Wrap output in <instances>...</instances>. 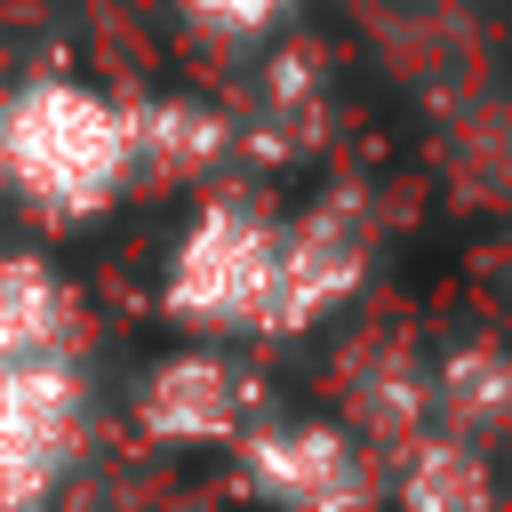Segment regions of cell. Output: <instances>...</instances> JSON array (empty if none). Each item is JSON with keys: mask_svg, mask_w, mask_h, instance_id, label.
Returning a JSON list of instances; mask_svg holds the SVG:
<instances>
[{"mask_svg": "<svg viewBox=\"0 0 512 512\" xmlns=\"http://www.w3.org/2000/svg\"><path fill=\"white\" fill-rule=\"evenodd\" d=\"M136 184V96H112L80 72L0 80V208L40 232H72L112 216Z\"/></svg>", "mask_w": 512, "mask_h": 512, "instance_id": "obj_1", "label": "cell"}, {"mask_svg": "<svg viewBox=\"0 0 512 512\" xmlns=\"http://www.w3.org/2000/svg\"><path fill=\"white\" fill-rule=\"evenodd\" d=\"M280 280V208L248 184H208L160 256V320L192 344H264Z\"/></svg>", "mask_w": 512, "mask_h": 512, "instance_id": "obj_2", "label": "cell"}, {"mask_svg": "<svg viewBox=\"0 0 512 512\" xmlns=\"http://www.w3.org/2000/svg\"><path fill=\"white\" fill-rule=\"evenodd\" d=\"M264 368L248 344H168L128 384V424L152 448H240L264 424Z\"/></svg>", "mask_w": 512, "mask_h": 512, "instance_id": "obj_3", "label": "cell"}, {"mask_svg": "<svg viewBox=\"0 0 512 512\" xmlns=\"http://www.w3.org/2000/svg\"><path fill=\"white\" fill-rule=\"evenodd\" d=\"M368 264H376V216H368V200L352 184H328L304 208H280V280H272L264 344L328 328L360 296Z\"/></svg>", "mask_w": 512, "mask_h": 512, "instance_id": "obj_4", "label": "cell"}, {"mask_svg": "<svg viewBox=\"0 0 512 512\" xmlns=\"http://www.w3.org/2000/svg\"><path fill=\"white\" fill-rule=\"evenodd\" d=\"M96 432L88 368H16L0 360V512H48Z\"/></svg>", "mask_w": 512, "mask_h": 512, "instance_id": "obj_5", "label": "cell"}, {"mask_svg": "<svg viewBox=\"0 0 512 512\" xmlns=\"http://www.w3.org/2000/svg\"><path fill=\"white\" fill-rule=\"evenodd\" d=\"M232 472L264 512H376L384 504V464L336 416H264L232 448Z\"/></svg>", "mask_w": 512, "mask_h": 512, "instance_id": "obj_6", "label": "cell"}, {"mask_svg": "<svg viewBox=\"0 0 512 512\" xmlns=\"http://www.w3.org/2000/svg\"><path fill=\"white\" fill-rule=\"evenodd\" d=\"M88 304L80 280L40 240H0V360L16 368H80Z\"/></svg>", "mask_w": 512, "mask_h": 512, "instance_id": "obj_7", "label": "cell"}, {"mask_svg": "<svg viewBox=\"0 0 512 512\" xmlns=\"http://www.w3.org/2000/svg\"><path fill=\"white\" fill-rule=\"evenodd\" d=\"M136 160L144 184H208L240 160V120L200 96H136Z\"/></svg>", "mask_w": 512, "mask_h": 512, "instance_id": "obj_8", "label": "cell"}, {"mask_svg": "<svg viewBox=\"0 0 512 512\" xmlns=\"http://www.w3.org/2000/svg\"><path fill=\"white\" fill-rule=\"evenodd\" d=\"M432 432L472 448L512 432V344H456L432 360Z\"/></svg>", "mask_w": 512, "mask_h": 512, "instance_id": "obj_9", "label": "cell"}, {"mask_svg": "<svg viewBox=\"0 0 512 512\" xmlns=\"http://www.w3.org/2000/svg\"><path fill=\"white\" fill-rule=\"evenodd\" d=\"M384 488L400 512H496V480H488V448L424 432L416 448H400L384 464Z\"/></svg>", "mask_w": 512, "mask_h": 512, "instance_id": "obj_10", "label": "cell"}, {"mask_svg": "<svg viewBox=\"0 0 512 512\" xmlns=\"http://www.w3.org/2000/svg\"><path fill=\"white\" fill-rule=\"evenodd\" d=\"M176 16H184L200 40L256 48V40H272V32L296 16V0H176Z\"/></svg>", "mask_w": 512, "mask_h": 512, "instance_id": "obj_11", "label": "cell"}]
</instances>
